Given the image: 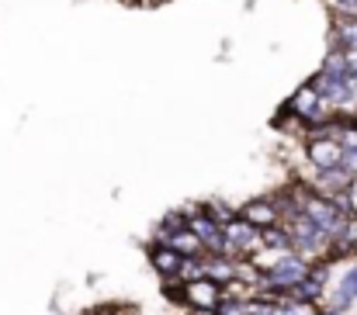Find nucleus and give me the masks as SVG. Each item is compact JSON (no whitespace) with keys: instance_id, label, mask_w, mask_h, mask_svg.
Returning <instances> with one entry per match:
<instances>
[{"instance_id":"obj_12","label":"nucleus","mask_w":357,"mask_h":315,"mask_svg":"<svg viewBox=\"0 0 357 315\" xmlns=\"http://www.w3.org/2000/svg\"><path fill=\"white\" fill-rule=\"evenodd\" d=\"M184 315H219L215 309H184Z\"/></svg>"},{"instance_id":"obj_6","label":"nucleus","mask_w":357,"mask_h":315,"mask_svg":"<svg viewBox=\"0 0 357 315\" xmlns=\"http://www.w3.org/2000/svg\"><path fill=\"white\" fill-rule=\"evenodd\" d=\"M160 243H167L170 249H177L181 256H208V249H205V243L191 232V229H181V232H170V236H163Z\"/></svg>"},{"instance_id":"obj_5","label":"nucleus","mask_w":357,"mask_h":315,"mask_svg":"<svg viewBox=\"0 0 357 315\" xmlns=\"http://www.w3.org/2000/svg\"><path fill=\"white\" fill-rule=\"evenodd\" d=\"M146 256H149V267L156 270V277H177V274H181L184 256H181L177 249H170L167 243H149Z\"/></svg>"},{"instance_id":"obj_11","label":"nucleus","mask_w":357,"mask_h":315,"mask_svg":"<svg viewBox=\"0 0 357 315\" xmlns=\"http://www.w3.org/2000/svg\"><path fill=\"white\" fill-rule=\"evenodd\" d=\"M288 305V315H319L323 305H316V302H284Z\"/></svg>"},{"instance_id":"obj_1","label":"nucleus","mask_w":357,"mask_h":315,"mask_svg":"<svg viewBox=\"0 0 357 315\" xmlns=\"http://www.w3.org/2000/svg\"><path fill=\"white\" fill-rule=\"evenodd\" d=\"M222 232H226V256H233V260H246V256H253L264 246L260 243V229L253 222H246L243 215H236Z\"/></svg>"},{"instance_id":"obj_8","label":"nucleus","mask_w":357,"mask_h":315,"mask_svg":"<svg viewBox=\"0 0 357 315\" xmlns=\"http://www.w3.org/2000/svg\"><path fill=\"white\" fill-rule=\"evenodd\" d=\"M260 243H264V246H271V249L295 253V249H291V236H288V229H284V225H267V229H260Z\"/></svg>"},{"instance_id":"obj_10","label":"nucleus","mask_w":357,"mask_h":315,"mask_svg":"<svg viewBox=\"0 0 357 315\" xmlns=\"http://www.w3.org/2000/svg\"><path fill=\"white\" fill-rule=\"evenodd\" d=\"M333 17H357V0H326Z\"/></svg>"},{"instance_id":"obj_13","label":"nucleus","mask_w":357,"mask_h":315,"mask_svg":"<svg viewBox=\"0 0 357 315\" xmlns=\"http://www.w3.org/2000/svg\"><path fill=\"white\" fill-rule=\"evenodd\" d=\"M319 315H347V312H340V309H330V305H323V309H319Z\"/></svg>"},{"instance_id":"obj_3","label":"nucleus","mask_w":357,"mask_h":315,"mask_svg":"<svg viewBox=\"0 0 357 315\" xmlns=\"http://www.w3.org/2000/svg\"><path fill=\"white\" fill-rule=\"evenodd\" d=\"M219 302H222V284L219 281L198 277V281H188L184 284L181 309H219Z\"/></svg>"},{"instance_id":"obj_2","label":"nucleus","mask_w":357,"mask_h":315,"mask_svg":"<svg viewBox=\"0 0 357 315\" xmlns=\"http://www.w3.org/2000/svg\"><path fill=\"white\" fill-rule=\"evenodd\" d=\"M302 153H305V163L312 170H333V167L344 163V146L333 135H326V139H305L302 142Z\"/></svg>"},{"instance_id":"obj_7","label":"nucleus","mask_w":357,"mask_h":315,"mask_svg":"<svg viewBox=\"0 0 357 315\" xmlns=\"http://www.w3.org/2000/svg\"><path fill=\"white\" fill-rule=\"evenodd\" d=\"M205 277H212V281H219L226 288L229 281H236V260L222 256V253H208L205 256Z\"/></svg>"},{"instance_id":"obj_4","label":"nucleus","mask_w":357,"mask_h":315,"mask_svg":"<svg viewBox=\"0 0 357 315\" xmlns=\"http://www.w3.org/2000/svg\"><path fill=\"white\" fill-rule=\"evenodd\" d=\"M239 215L246 218V222H253L257 229H267V225H281V205H278V198L271 194V198H253V201H246Z\"/></svg>"},{"instance_id":"obj_9","label":"nucleus","mask_w":357,"mask_h":315,"mask_svg":"<svg viewBox=\"0 0 357 315\" xmlns=\"http://www.w3.org/2000/svg\"><path fill=\"white\" fill-rule=\"evenodd\" d=\"M205 215H208V218H215V222L226 229V225H229V222L239 215V208L226 205V201H205Z\"/></svg>"}]
</instances>
